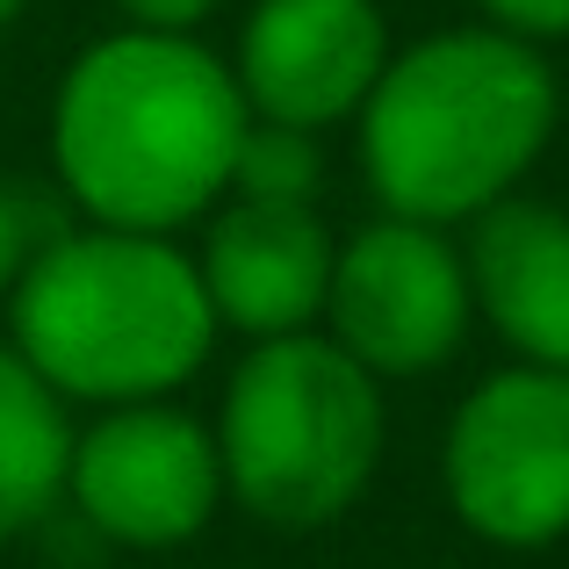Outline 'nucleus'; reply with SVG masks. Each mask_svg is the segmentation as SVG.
Listing matches in <instances>:
<instances>
[{"instance_id": "nucleus-16", "label": "nucleus", "mask_w": 569, "mask_h": 569, "mask_svg": "<svg viewBox=\"0 0 569 569\" xmlns=\"http://www.w3.org/2000/svg\"><path fill=\"white\" fill-rule=\"evenodd\" d=\"M22 8H29V0H0V29H14V22H22Z\"/></svg>"}, {"instance_id": "nucleus-8", "label": "nucleus", "mask_w": 569, "mask_h": 569, "mask_svg": "<svg viewBox=\"0 0 569 569\" xmlns=\"http://www.w3.org/2000/svg\"><path fill=\"white\" fill-rule=\"evenodd\" d=\"M389 66V14L376 0H252L231 80L260 123H353Z\"/></svg>"}, {"instance_id": "nucleus-14", "label": "nucleus", "mask_w": 569, "mask_h": 569, "mask_svg": "<svg viewBox=\"0 0 569 569\" xmlns=\"http://www.w3.org/2000/svg\"><path fill=\"white\" fill-rule=\"evenodd\" d=\"M490 29L505 37H527V43H562L569 37V0H476Z\"/></svg>"}, {"instance_id": "nucleus-3", "label": "nucleus", "mask_w": 569, "mask_h": 569, "mask_svg": "<svg viewBox=\"0 0 569 569\" xmlns=\"http://www.w3.org/2000/svg\"><path fill=\"white\" fill-rule=\"evenodd\" d=\"M202 267L167 231H51L8 289V347L66 403H152L217 353Z\"/></svg>"}, {"instance_id": "nucleus-12", "label": "nucleus", "mask_w": 569, "mask_h": 569, "mask_svg": "<svg viewBox=\"0 0 569 569\" xmlns=\"http://www.w3.org/2000/svg\"><path fill=\"white\" fill-rule=\"evenodd\" d=\"M325 188V152H318V130H296V123H246V144H238V167H231V194L246 202H296V209H318Z\"/></svg>"}, {"instance_id": "nucleus-1", "label": "nucleus", "mask_w": 569, "mask_h": 569, "mask_svg": "<svg viewBox=\"0 0 569 569\" xmlns=\"http://www.w3.org/2000/svg\"><path fill=\"white\" fill-rule=\"evenodd\" d=\"M231 58L194 29H109L66 66L51 101V167L87 223L188 231L231 194L246 144Z\"/></svg>"}, {"instance_id": "nucleus-11", "label": "nucleus", "mask_w": 569, "mask_h": 569, "mask_svg": "<svg viewBox=\"0 0 569 569\" xmlns=\"http://www.w3.org/2000/svg\"><path fill=\"white\" fill-rule=\"evenodd\" d=\"M66 455H72L66 397L0 339V548L43 527V512L66 498Z\"/></svg>"}, {"instance_id": "nucleus-6", "label": "nucleus", "mask_w": 569, "mask_h": 569, "mask_svg": "<svg viewBox=\"0 0 569 569\" xmlns=\"http://www.w3.org/2000/svg\"><path fill=\"white\" fill-rule=\"evenodd\" d=\"M469 260L440 223L376 217L339 246L325 325L376 382H411L447 368L469 339Z\"/></svg>"}, {"instance_id": "nucleus-15", "label": "nucleus", "mask_w": 569, "mask_h": 569, "mask_svg": "<svg viewBox=\"0 0 569 569\" xmlns=\"http://www.w3.org/2000/svg\"><path fill=\"white\" fill-rule=\"evenodd\" d=\"M217 8L223 0H116V14L130 29H202Z\"/></svg>"}, {"instance_id": "nucleus-9", "label": "nucleus", "mask_w": 569, "mask_h": 569, "mask_svg": "<svg viewBox=\"0 0 569 569\" xmlns=\"http://www.w3.org/2000/svg\"><path fill=\"white\" fill-rule=\"evenodd\" d=\"M332 231L318 209L296 202H246L223 194L202 231V289L223 332L238 339H281V332H318L325 296H332Z\"/></svg>"}, {"instance_id": "nucleus-4", "label": "nucleus", "mask_w": 569, "mask_h": 569, "mask_svg": "<svg viewBox=\"0 0 569 569\" xmlns=\"http://www.w3.org/2000/svg\"><path fill=\"white\" fill-rule=\"evenodd\" d=\"M209 432L223 498L260 527L318 533L368 498L389 447V403L332 332H281L246 347Z\"/></svg>"}, {"instance_id": "nucleus-5", "label": "nucleus", "mask_w": 569, "mask_h": 569, "mask_svg": "<svg viewBox=\"0 0 569 569\" xmlns=\"http://www.w3.org/2000/svg\"><path fill=\"white\" fill-rule=\"evenodd\" d=\"M447 505L490 548H556L569 533V368L512 361L447 418Z\"/></svg>"}, {"instance_id": "nucleus-10", "label": "nucleus", "mask_w": 569, "mask_h": 569, "mask_svg": "<svg viewBox=\"0 0 569 569\" xmlns=\"http://www.w3.org/2000/svg\"><path fill=\"white\" fill-rule=\"evenodd\" d=\"M469 296L476 318L533 368H569V209L505 194L469 217Z\"/></svg>"}, {"instance_id": "nucleus-13", "label": "nucleus", "mask_w": 569, "mask_h": 569, "mask_svg": "<svg viewBox=\"0 0 569 569\" xmlns=\"http://www.w3.org/2000/svg\"><path fill=\"white\" fill-rule=\"evenodd\" d=\"M43 238H51V231H43V209L29 202L22 188H8V181H0V303H8V289L22 281L29 252H37Z\"/></svg>"}, {"instance_id": "nucleus-7", "label": "nucleus", "mask_w": 569, "mask_h": 569, "mask_svg": "<svg viewBox=\"0 0 569 569\" xmlns=\"http://www.w3.org/2000/svg\"><path fill=\"white\" fill-rule=\"evenodd\" d=\"M66 498L116 548H188L223 505L217 432L173 397L109 403L72 432Z\"/></svg>"}, {"instance_id": "nucleus-2", "label": "nucleus", "mask_w": 569, "mask_h": 569, "mask_svg": "<svg viewBox=\"0 0 569 569\" xmlns=\"http://www.w3.org/2000/svg\"><path fill=\"white\" fill-rule=\"evenodd\" d=\"M562 87L541 43L490 22L432 29L389 51L376 94L361 101V181L382 217L455 223L519 194L556 144Z\"/></svg>"}]
</instances>
